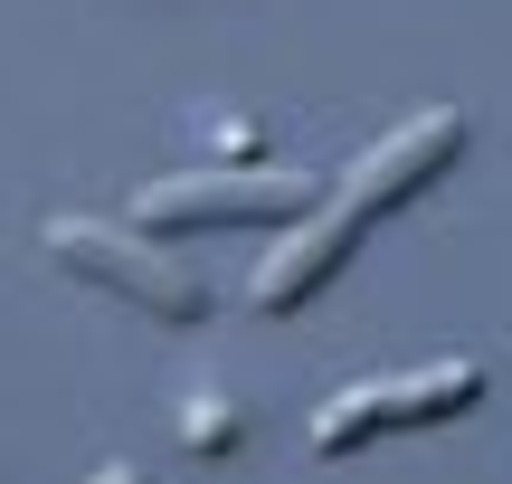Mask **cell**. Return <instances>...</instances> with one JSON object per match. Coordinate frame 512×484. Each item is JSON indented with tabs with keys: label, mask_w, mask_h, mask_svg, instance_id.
I'll use <instances>...</instances> for the list:
<instances>
[{
	"label": "cell",
	"mask_w": 512,
	"mask_h": 484,
	"mask_svg": "<svg viewBox=\"0 0 512 484\" xmlns=\"http://www.w3.org/2000/svg\"><path fill=\"white\" fill-rule=\"evenodd\" d=\"M361 228H370V219H361L351 200H332V209L313 200L304 219H285V238H275L266 257H256V276H247V304H256V314H294V304H313V295H323V285L351 266Z\"/></svg>",
	"instance_id": "277c9868"
},
{
	"label": "cell",
	"mask_w": 512,
	"mask_h": 484,
	"mask_svg": "<svg viewBox=\"0 0 512 484\" xmlns=\"http://www.w3.org/2000/svg\"><path fill=\"white\" fill-rule=\"evenodd\" d=\"M323 200L313 171H256V162H228V171H162V181L133 190V228L143 238H171V228H285Z\"/></svg>",
	"instance_id": "7a4b0ae2"
},
{
	"label": "cell",
	"mask_w": 512,
	"mask_h": 484,
	"mask_svg": "<svg viewBox=\"0 0 512 484\" xmlns=\"http://www.w3.org/2000/svg\"><path fill=\"white\" fill-rule=\"evenodd\" d=\"M86 484H152V475H143V466H95Z\"/></svg>",
	"instance_id": "52a82bcc"
},
{
	"label": "cell",
	"mask_w": 512,
	"mask_h": 484,
	"mask_svg": "<svg viewBox=\"0 0 512 484\" xmlns=\"http://www.w3.org/2000/svg\"><path fill=\"white\" fill-rule=\"evenodd\" d=\"M484 399V361H427V371H399V380H361V390L323 399L313 409V456H361L370 437H399V428H446Z\"/></svg>",
	"instance_id": "3957f363"
},
{
	"label": "cell",
	"mask_w": 512,
	"mask_h": 484,
	"mask_svg": "<svg viewBox=\"0 0 512 484\" xmlns=\"http://www.w3.org/2000/svg\"><path fill=\"white\" fill-rule=\"evenodd\" d=\"M38 247H48L76 285H105V295H124L133 314H152V323H200L209 314V285L190 276L181 257H162L133 219L124 228H105V219H48Z\"/></svg>",
	"instance_id": "6da1fadb"
},
{
	"label": "cell",
	"mask_w": 512,
	"mask_h": 484,
	"mask_svg": "<svg viewBox=\"0 0 512 484\" xmlns=\"http://www.w3.org/2000/svg\"><path fill=\"white\" fill-rule=\"evenodd\" d=\"M465 152V105H427V114H408L399 133H380V143L351 162V181H342V200L361 209V219H380V209H399V200H418L427 181H437L446 162Z\"/></svg>",
	"instance_id": "5b68a950"
},
{
	"label": "cell",
	"mask_w": 512,
	"mask_h": 484,
	"mask_svg": "<svg viewBox=\"0 0 512 484\" xmlns=\"http://www.w3.org/2000/svg\"><path fill=\"white\" fill-rule=\"evenodd\" d=\"M238 437H247V409L228 390H190L181 399V447L190 456H238Z\"/></svg>",
	"instance_id": "8992f818"
}]
</instances>
